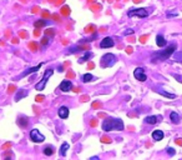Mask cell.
Returning <instances> with one entry per match:
<instances>
[{
	"instance_id": "obj_14",
	"label": "cell",
	"mask_w": 182,
	"mask_h": 160,
	"mask_svg": "<svg viewBox=\"0 0 182 160\" xmlns=\"http://www.w3.org/2000/svg\"><path fill=\"white\" fill-rule=\"evenodd\" d=\"M156 44H157V46L164 48V46L167 44V41L165 40V38H164L162 35H157V36H156Z\"/></svg>"
},
{
	"instance_id": "obj_3",
	"label": "cell",
	"mask_w": 182,
	"mask_h": 160,
	"mask_svg": "<svg viewBox=\"0 0 182 160\" xmlns=\"http://www.w3.org/2000/svg\"><path fill=\"white\" fill-rule=\"evenodd\" d=\"M116 63V56L114 54H105L102 58H101V68H110L114 64Z\"/></svg>"
},
{
	"instance_id": "obj_31",
	"label": "cell",
	"mask_w": 182,
	"mask_h": 160,
	"mask_svg": "<svg viewBox=\"0 0 182 160\" xmlns=\"http://www.w3.org/2000/svg\"><path fill=\"white\" fill-rule=\"evenodd\" d=\"M101 143L109 144V143H111V139H110V138H107V137H102V138H101Z\"/></svg>"
},
{
	"instance_id": "obj_56",
	"label": "cell",
	"mask_w": 182,
	"mask_h": 160,
	"mask_svg": "<svg viewBox=\"0 0 182 160\" xmlns=\"http://www.w3.org/2000/svg\"><path fill=\"white\" fill-rule=\"evenodd\" d=\"M140 1H142V0H134V3H140Z\"/></svg>"
},
{
	"instance_id": "obj_35",
	"label": "cell",
	"mask_w": 182,
	"mask_h": 160,
	"mask_svg": "<svg viewBox=\"0 0 182 160\" xmlns=\"http://www.w3.org/2000/svg\"><path fill=\"white\" fill-rule=\"evenodd\" d=\"M15 89H16L15 85H10V86L8 88V93H13V91H15Z\"/></svg>"
},
{
	"instance_id": "obj_2",
	"label": "cell",
	"mask_w": 182,
	"mask_h": 160,
	"mask_svg": "<svg viewBox=\"0 0 182 160\" xmlns=\"http://www.w3.org/2000/svg\"><path fill=\"white\" fill-rule=\"evenodd\" d=\"M102 130L105 132H111V130H124V123L120 119H111V118H106L102 121Z\"/></svg>"
},
{
	"instance_id": "obj_40",
	"label": "cell",
	"mask_w": 182,
	"mask_h": 160,
	"mask_svg": "<svg viewBox=\"0 0 182 160\" xmlns=\"http://www.w3.org/2000/svg\"><path fill=\"white\" fill-rule=\"evenodd\" d=\"M167 153H169L170 155H175V153H176V152H175V149H172V148H169V149H167Z\"/></svg>"
},
{
	"instance_id": "obj_11",
	"label": "cell",
	"mask_w": 182,
	"mask_h": 160,
	"mask_svg": "<svg viewBox=\"0 0 182 160\" xmlns=\"http://www.w3.org/2000/svg\"><path fill=\"white\" fill-rule=\"evenodd\" d=\"M58 114H59V116H60L61 119H66V118L69 116V108H68V106H61V108L59 109Z\"/></svg>"
},
{
	"instance_id": "obj_32",
	"label": "cell",
	"mask_w": 182,
	"mask_h": 160,
	"mask_svg": "<svg viewBox=\"0 0 182 160\" xmlns=\"http://www.w3.org/2000/svg\"><path fill=\"white\" fill-rule=\"evenodd\" d=\"M41 16H43V18H44V19H49V18H51V15H50V14H49V13H48V11H46V10H45V11H43V13H41Z\"/></svg>"
},
{
	"instance_id": "obj_52",
	"label": "cell",
	"mask_w": 182,
	"mask_h": 160,
	"mask_svg": "<svg viewBox=\"0 0 182 160\" xmlns=\"http://www.w3.org/2000/svg\"><path fill=\"white\" fill-rule=\"evenodd\" d=\"M11 41H13V43H14V44H18V41H19V40H18V39H16V38H14V39H13V40H11Z\"/></svg>"
},
{
	"instance_id": "obj_4",
	"label": "cell",
	"mask_w": 182,
	"mask_h": 160,
	"mask_svg": "<svg viewBox=\"0 0 182 160\" xmlns=\"http://www.w3.org/2000/svg\"><path fill=\"white\" fill-rule=\"evenodd\" d=\"M53 73H54L53 69H46L45 73H44L43 79H41V80L35 85V89H36V90H43V89L45 88V85H46V83H48V80H49V78L53 75Z\"/></svg>"
},
{
	"instance_id": "obj_29",
	"label": "cell",
	"mask_w": 182,
	"mask_h": 160,
	"mask_svg": "<svg viewBox=\"0 0 182 160\" xmlns=\"http://www.w3.org/2000/svg\"><path fill=\"white\" fill-rule=\"evenodd\" d=\"M95 30V25H88L86 28H85V33H91V31H94Z\"/></svg>"
},
{
	"instance_id": "obj_10",
	"label": "cell",
	"mask_w": 182,
	"mask_h": 160,
	"mask_svg": "<svg viewBox=\"0 0 182 160\" xmlns=\"http://www.w3.org/2000/svg\"><path fill=\"white\" fill-rule=\"evenodd\" d=\"M71 89H73V84H71L70 80H64V81H61V84H60V90L68 93V91H70Z\"/></svg>"
},
{
	"instance_id": "obj_24",
	"label": "cell",
	"mask_w": 182,
	"mask_h": 160,
	"mask_svg": "<svg viewBox=\"0 0 182 160\" xmlns=\"http://www.w3.org/2000/svg\"><path fill=\"white\" fill-rule=\"evenodd\" d=\"M38 48H39L38 43H35V41H31V43H29V49H31L33 51H36V50H38Z\"/></svg>"
},
{
	"instance_id": "obj_5",
	"label": "cell",
	"mask_w": 182,
	"mask_h": 160,
	"mask_svg": "<svg viewBox=\"0 0 182 160\" xmlns=\"http://www.w3.org/2000/svg\"><path fill=\"white\" fill-rule=\"evenodd\" d=\"M127 15L130 18L132 16H139V18H147L149 13L146 11V9H131L127 11Z\"/></svg>"
},
{
	"instance_id": "obj_7",
	"label": "cell",
	"mask_w": 182,
	"mask_h": 160,
	"mask_svg": "<svg viewBox=\"0 0 182 160\" xmlns=\"http://www.w3.org/2000/svg\"><path fill=\"white\" fill-rule=\"evenodd\" d=\"M114 45H115V41H114V39H112L111 36H106V38H104V39L101 40V44H100V46H101L102 49L112 48Z\"/></svg>"
},
{
	"instance_id": "obj_54",
	"label": "cell",
	"mask_w": 182,
	"mask_h": 160,
	"mask_svg": "<svg viewBox=\"0 0 182 160\" xmlns=\"http://www.w3.org/2000/svg\"><path fill=\"white\" fill-rule=\"evenodd\" d=\"M6 36H10V30H6Z\"/></svg>"
},
{
	"instance_id": "obj_15",
	"label": "cell",
	"mask_w": 182,
	"mask_h": 160,
	"mask_svg": "<svg viewBox=\"0 0 182 160\" xmlns=\"http://www.w3.org/2000/svg\"><path fill=\"white\" fill-rule=\"evenodd\" d=\"M170 120L174 123V124H179L180 123V115L176 113V111H172L170 114Z\"/></svg>"
},
{
	"instance_id": "obj_44",
	"label": "cell",
	"mask_w": 182,
	"mask_h": 160,
	"mask_svg": "<svg viewBox=\"0 0 182 160\" xmlns=\"http://www.w3.org/2000/svg\"><path fill=\"white\" fill-rule=\"evenodd\" d=\"M74 76H75V74H74L73 71H69V73H68V78H74Z\"/></svg>"
},
{
	"instance_id": "obj_43",
	"label": "cell",
	"mask_w": 182,
	"mask_h": 160,
	"mask_svg": "<svg viewBox=\"0 0 182 160\" xmlns=\"http://www.w3.org/2000/svg\"><path fill=\"white\" fill-rule=\"evenodd\" d=\"M166 15H167V18H170V16H176L177 14H176V13H167Z\"/></svg>"
},
{
	"instance_id": "obj_45",
	"label": "cell",
	"mask_w": 182,
	"mask_h": 160,
	"mask_svg": "<svg viewBox=\"0 0 182 160\" xmlns=\"http://www.w3.org/2000/svg\"><path fill=\"white\" fill-rule=\"evenodd\" d=\"M81 100H83V101H88V100H89V96H88V95H84V96H81Z\"/></svg>"
},
{
	"instance_id": "obj_57",
	"label": "cell",
	"mask_w": 182,
	"mask_h": 160,
	"mask_svg": "<svg viewBox=\"0 0 182 160\" xmlns=\"http://www.w3.org/2000/svg\"><path fill=\"white\" fill-rule=\"evenodd\" d=\"M89 1H90V3H94V1H95V0H89Z\"/></svg>"
},
{
	"instance_id": "obj_33",
	"label": "cell",
	"mask_w": 182,
	"mask_h": 160,
	"mask_svg": "<svg viewBox=\"0 0 182 160\" xmlns=\"http://www.w3.org/2000/svg\"><path fill=\"white\" fill-rule=\"evenodd\" d=\"M147 38H149V35H142V36L140 38V43H141V44H145Z\"/></svg>"
},
{
	"instance_id": "obj_9",
	"label": "cell",
	"mask_w": 182,
	"mask_h": 160,
	"mask_svg": "<svg viewBox=\"0 0 182 160\" xmlns=\"http://www.w3.org/2000/svg\"><path fill=\"white\" fill-rule=\"evenodd\" d=\"M160 120H162V115H151V116H146L145 118V123L146 124H151V125L159 123Z\"/></svg>"
},
{
	"instance_id": "obj_34",
	"label": "cell",
	"mask_w": 182,
	"mask_h": 160,
	"mask_svg": "<svg viewBox=\"0 0 182 160\" xmlns=\"http://www.w3.org/2000/svg\"><path fill=\"white\" fill-rule=\"evenodd\" d=\"M11 148V143H5L3 147H1V150H5V149H9Z\"/></svg>"
},
{
	"instance_id": "obj_48",
	"label": "cell",
	"mask_w": 182,
	"mask_h": 160,
	"mask_svg": "<svg viewBox=\"0 0 182 160\" xmlns=\"http://www.w3.org/2000/svg\"><path fill=\"white\" fill-rule=\"evenodd\" d=\"M64 1H65V0H58V1H55V4H56V5H60V4H63Z\"/></svg>"
},
{
	"instance_id": "obj_49",
	"label": "cell",
	"mask_w": 182,
	"mask_h": 160,
	"mask_svg": "<svg viewBox=\"0 0 182 160\" xmlns=\"http://www.w3.org/2000/svg\"><path fill=\"white\" fill-rule=\"evenodd\" d=\"M176 144H179V145H182V139H176Z\"/></svg>"
},
{
	"instance_id": "obj_26",
	"label": "cell",
	"mask_w": 182,
	"mask_h": 160,
	"mask_svg": "<svg viewBox=\"0 0 182 160\" xmlns=\"http://www.w3.org/2000/svg\"><path fill=\"white\" fill-rule=\"evenodd\" d=\"M160 94H162V95H165V96H167V98H170V99H175V98H176L175 94H170V93H166V91H160Z\"/></svg>"
},
{
	"instance_id": "obj_42",
	"label": "cell",
	"mask_w": 182,
	"mask_h": 160,
	"mask_svg": "<svg viewBox=\"0 0 182 160\" xmlns=\"http://www.w3.org/2000/svg\"><path fill=\"white\" fill-rule=\"evenodd\" d=\"M38 11H39V8H38V6H34V8H33V10H31V13H34V14H35V13H38Z\"/></svg>"
},
{
	"instance_id": "obj_1",
	"label": "cell",
	"mask_w": 182,
	"mask_h": 160,
	"mask_svg": "<svg viewBox=\"0 0 182 160\" xmlns=\"http://www.w3.org/2000/svg\"><path fill=\"white\" fill-rule=\"evenodd\" d=\"M177 49V45L174 43V44H171L170 46H167L165 50H160V51H156V53H154L152 54V56H151V60H152V63H157V61H162V60H166V59H169L174 53H175V50Z\"/></svg>"
},
{
	"instance_id": "obj_16",
	"label": "cell",
	"mask_w": 182,
	"mask_h": 160,
	"mask_svg": "<svg viewBox=\"0 0 182 160\" xmlns=\"http://www.w3.org/2000/svg\"><path fill=\"white\" fill-rule=\"evenodd\" d=\"M92 58V54H91V51H86L85 54H84V56H81L80 59H79V64H83V63H85V61H88L89 59Z\"/></svg>"
},
{
	"instance_id": "obj_17",
	"label": "cell",
	"mask_w": 182,
	"mask_h": 160,
	"mask_svg": "<svg viewBox=\"0 0 182 160\" xmlns=\"http://www.w3.org/2000/svg\"><path fill=\"white\" fill-rule=\"evenodd\" d=\"M26 95H28V91H26V90H24V89H23V90H19V91H18V94L15 95V101H19L20 99L25 98Z\"/></svg>"
},
{
	"instance_id": "obj_23",
	"label": "cell",
	"mask_w": 182,
	"mask_h": 160,
	"mask_svg": "<svg viewBox=\"0 0 182 160\" xmlns=\"http://www.w3.org/2000/svg\"><path fill=\"white\" fill-rule=\"evenodd\" d=\"M69 14H70V9H69V6H63V8H61V15H64V16H69Z\"/></svg>"
},
{
	"instance_id": "obj_28",
	"label": "cell",
	"mask_w": 182,
	"mask_h": 160,
	"mask_svg": "<svg viewBox=\"0 0 182 160\" xmlns=\"http://www.w3.org/2000/svg\"><path fill=\"white\" fill-rule=\"evenodd\" d=\"M102 6H101V4H94V5H91V10H94V11H96V10H100Z\"/></svg>"
},
{
	"instance_id": "obj_21",
	"label": "cell",
	"mask_w": 182,
	"mask_h": 160,
	"mask_svg": "<svg viewBox=\"0 0 182 160\" xmlns=\"http://www.w3.org/2000/svg\"><path fill=\"white\" fill-rule=\"evenodd\" d=\"M44 154L48 155V157L53 155V154H54V148H53V147H46V148L44 149Z\"/></svg>"
},
{
	"instance_id": "obj_46",
	"label": "cell",
	"mask_w": 182,
	"mask_h": 160,
	"mask_svg": "<svg viewBox=\"0 0 182 160\" xmlns=\"http://www.w3.org/2000/svg\"><path fill=\"white\" fill-rule=\"evenodd\" d=\"M88 68H89V69H94V68H95V64H94V63H89Z\"/></svg>"
},
{
	"instance_id": "obj_25",
	"label": "cell",
	"mask_w": 182,
	"mask_h": 160,
	"mask_svg": "<svg viewBox=\"0 0 182 160\" xmlns=\"http://www.w3.org/2000/svg\"><path fill=\"white\" fill-rule=\"evenodd\" d=\"M54 34H55V30L53 28H49V29L45 30V35L46 36H54Z\"/></svg>"
},
{
	"instance_id": "obj_13",
	"label": "cell",
	"mask_w": 182,
	"mask_h": 160,
	"mask_svg": "<svg viewBox=\"0 0 182 160\" xmlns=\"http://www.w3.org/2000/svg\"><path fill=\"white\" fill-rule=\"evenodd\" d=\"M41 65H43V63H41V64H39V65H36V66L29 68L28 70H25V71L21 74V78H24V76H26V75H29V74H31V73H35V71H38V70L41 68Z\"/></svg>"
},
{
	"instance_id": "obj_19",
	"label": "cell",
	"mask_w": 182,
	"mask_h": 160,
	"mask_svg": "<svg viewBox=\"0 0 182 160\" xmlns=\"http://www.w3.org/2000/svg\"><path fill=\"white\" fill-rule=\"evenodd\" d=\"M18 125L21 126V128H26V125H28V120H26V118H19V120H18Z\"/></svg>"
},
{
	"instance_id": "obj_41",
	"label": "cell",
	"mask_w": 182,
	"mask_h": 160,
	"mask_svg": "<svg viewBox=\"0 0 182 160\" xmlns=\"http://www.w3.org/2000/svg\"><path fill=\"white\" fill-rule=\"evenodd\" d=\"M132 51H134V49H132L131 46H129V48H126V53H127V54H131Z\"/></svg>"
},
{
	"instance_id": "obj_27",
	"label": "cell",
	"mask_w": 182,
	"mask_h": 160,
	"mask_svg": "<svg viewBox=\"0 0 182 160\" xmlns=\"http://www.w3.org/2000/svg\"><path fill=\"white\" fill-rule=\"evenodd\" d=\"M48 44H49V36L45 35V36L41 39V45H43V46H46Z\"/></svg>"
},
{
	"instance_id": "obj_39",
	"label": "cell",
	"mask_w": 182,
	"mask_h": 160,
	"mask_svg": "<svg viewBox=\"0 0 182 160\" xmlns=\"http://www.w3.org/2000/svg\"><path fill=\"white\" fill-rule=\"evenodd\" d=\"M35 100H36L38 103H40V101H43V100H44V96H43V95H38V96L35 98Z\"/></svg>"
},
{
	"instance_id": "obj_55",
	"label": "cell",
	"mask_w": 182,
	"mask_h": 160,
	"mask_svg": "<svg viewBox=\"0 0 182 160\" xmlns=\"http://www.w3.org/2000/svg\"><path fill=\"white\" fill-rule=\"evenodd\" d=\"M129 41H131V43H134V41H135V39H134V38H130V39H129Z\"/></svg>"
},
{
	"instance_id": "obj_12",
	"label": "cell",
	"mask_w": 182,
	"mask_h": 160,
	"mask_svg": "<svg viewBox=\"0 0 182 160\" xmlns=\"http://www.w3.org/2000/svg\"><path fill=\"white\" fill-rule=\"evenodd\" d=\"M164 137H165V134H164V132H162V130H160V129H157V130H155V132L152 133V139H154V140H156V142L162 140V139H164Z\"/></svg>"
},
{
	"instance_id": "obj_22",
	"label": "cell",
	"mask_w": 182,
	"mask_h": 160,
	"mask_svg": "<svg viewBox=\"0 0 182 160\" xmlns=\"http://www.w3.org/2000/svg\"><path fill=\"white\" fill-rule=\"evenodd\" d=\"M92 79H94V76H92L91 74H89V73L83 75V81H84V83H90Z\"/></svg>"
},
{
	"instance_id": "obj_38",
	"label": "cell",
	"mask_w": 182,
	"mask_h": 160,
	"mask_svg": "<svg viewBox=\"0 0 182 160\" xmlns=\"http://www.w3.org/2000/svg\"><path fill=\"white\" fill-rule=\"evenodd\" d=\"M90 125L92 126V128H95V126L97 125V120H96V119H92V120L90 121Z\"/></svg>"
},
{
	"instance_id": "obj_47",
	"label": "cell",
	"mask_w": 182,
	"mask_h": 160,
	"mask_svg": "<svg viewBox=\"0 0 182 160\" xmlns=\"http://www.w3.org/2000/svg\"><path fill=\"white\" fill-rule=\"evenodd\" d=\"M129 34H134V30H127V31H125V35H129Z\"/></svg>"
},
{
	"instance_id": "obj_36",
	"label": "cell",
	"mask_w": 182,
	"mask_h": 160,
	"mask_svg": "<svg viewBox=\"0 0 182 160\" xmlns=\"http://www.w3.org/2000/svg\"><path fill=\"white\" fill-rule=\"evenodd\" d=\"M92 108H101V103L100 101H95V103H92Z\"/></svg>"
},
{
	"instance_id": "obj_20",
	"label": "cell",
	"mask_w": 182,
	"mask_h": 160,
	"mask_svg": "<svg viewBox=\"0 0 182 160\" xmlns=\"http://www.w3.org/2000/svg\"><path fill=\"white\" fill-rule=\"evenodd\" d=\"M46 25V21L44 20V19H41V20H38V21H35V24H34V26L38 29V28H43V26H45Z\"/></svg>"
},
{
	"instance_id": "obj_51",
	"label": "cell",
	"mask_w": 182,
	"mask_h": 160,
	"mask_svg": "<svg viewBox=\"0 0 182 160\" xmlns=\"http://www.w3.org/2000/svg\"><path fill=\"white\" fill-rule=\"evenodd\" d=\"M182 59V53H179V54H176V59Z\"/></svg>"
},
{
	"instance_id": "obj_6",
	"label": "cell",
	"mask_w": 182,
	"mask_h": 160,
	"mask_svg": "<svg viewBox=\"0 0 182 160\" xmlns=\"http://www.w3.org/2000/svg\"><path fill=\"white\" fill-rule=\"evenodd\" d=\"M30 140L34 142V143H43L45 140V137L38 129H33L30 132Z\"/></svg>"
},
{
	"instance_id": "obj_37",
	"label": "cell",
	"mask_w": 182,
	"mask_h": 160,
	"mask_svg": "<svg viewBox=\"0 0 182 160\" xmlns=\"http://www.w3.org/2000/svg\"><path fill=\"white\" fill-rule=\"evenodd\" d=\"M51 19H54L55 21H59V20H60V16H59L58 14H53V15H51Z\"/></svg>"
},
{
	"instance_id": "obj_53",
	"label": "cell",
	"mask_w": 182,
	"mask_h": 160,
	"mask_svg": "<svg viewBox=\"0 0 182 160\" xmlns=\"http://www.w3.org/2000/svg\"><path fill=\"white\" fill-rule=\"evenodd\" d=\"M99 116H100V118H105L106 115H105V114H102V113H100V114H99Z\"/></svg>"
},
{
	"instance_id": "obj_8",
	"label": "cell",
	"mask_w": 182,
	"mask_h": 160,
	"mask_svg": "<svg viewBox=\"0 0 182 160\" xmlns=\"http://www.w3.org/2000/svg\"><path fill=\"white\" fill-rule=\"evenodd\" d=\"M134 76H135L137 80H140V81H145V80L147 79L144 68H137V69H135V71H134Z\"/></svg>"
},
{
	"instance_id": "obj_50",
	"label": "cell",
	"mask_w": 182,
	"mask_h": 160,
	"mask_svg": "<svg viewBox=\"0 0 182 160\" xmlns=\"http://www.w3.org/2000/svg\"><path fill=\"white\" fill-rule=\"evenodd\" d=\"M34 35H35V36H39V35H40V31H39V30H35V31H34Z\"/></svg>"
},
{
	"instance_id": "obj_18",
	"label": "cell",
	"mask_w": 182,
	"mask_h": 160,
	"mask_svg": "<svg viewBox=\"0 0 182 160\" xmlns=\"http://www.w3.org/2000/svg\"><path fill=\"white\" fill-rule=\"evenodd\" d=\"M68 150H69V144H68V143H63V145H61V148H60V155H61V157H65Z\"/></svg>"
},
{
	"instance_id": "obj_30",
	"label": "cell",
	"mask_w": 182,
	"mask_h": 160,
	"mask_svg": "<svg viewBox=\"0 0 182 160\" xmlns=\"http://www.w3.org/2000/svg\"><path fill=\"white\" fill-rule=\"evenodd\" d=\"M19 36H20L21 39H26V38H28V33L24 31V30H21V31H19Z\"/></svg>"
}]
</instances>
